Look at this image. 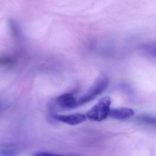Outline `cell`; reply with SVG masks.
<instances>
[{
    "label": "cell",
    "mask_w": 156,
    "mask_h": 156,
    "mask_svg": "<svg viewBox=\"0 0 156 156\" xmlns=\"http://www.w3.org/2000/svg\"><path fill=\"white\" fill-rule=\"evenodd\" d=\"M109 80L105 76L98 78L88 90L79 99H77L78 106L87 103L95 99L97 96L103 92L108 87Z\"/></svg>",
    "instance_id": "cell-1"
},
{
    "label": "cell",
    "mask_w": 156,
    "mask_h": 156,
    "mask_svg": "<svg viewBox=\"0 0 156 156\" xmlns=\"http://www.w3.org/2000/svg\"><path fill=\"white\" fill-rule=\"evenodd\" d=\"M111 103L112 101L110 97L102 98L87 112L86 117L89 120L95 122H100L105 120L109 116Z\"/></svg>",
    "instance_id": "cell-2"
},
{
    "label": "cell",
    "mask_w": 156,
    "mask_h": 156,
    "mask_svg": "<svg viewBox=\"0 0 156 156\" xmlns=\"http://www.w3.org/2000/svg\"><path fill=\"white\" fill-rule=\"evenodd\" d=\"M55 118L59 122L70 125H76L82 123L86 121V114H75L70 115H55Z\"/></svg>",
    "instance_id": "cell-3"
},
{
    "label": "cell",
    "mask_w": 156,
    "mask_h": 156,
    "mask_svg": "<svg viewBox=\"0 0 156 156\" xmlns=\"http://www.w3.org/2000/svg\"><path fill=\"white\" fill-rule=\"evenodd\" d=\"M57 102L64 109H74L77 107V99L71 93L62 94L57 98Z\"/></svg>",
    "instance_id": "cell-4"
},
{
    "label": "cell",
    "mask_w": 156,
    "mask_h": 156,
    "mask_svg": "<svg viewBox=\"0 0 156 156\" xmlns=\"http://www.w3.org/2000/svg\"><path fill=\"white\" fill-rule=\"evenodd\" d=\"M134 114V111L132 109L122 108L110 110L109 116L115 120H123L129 119Z\"/></svg>",
    "instance_id": "cell-5"
},
{
    "label": "cell",
    "mask_w": 156,
    "mask_h": 156,
    "mask_svg": "<svg viewBox=\"0 0 156 156\" xmlns=\"http://www.w3.org/2000/svg\"><path fill=\"white\" fill-rule=\"evenodd\" d=\"M18 152V147L12 144L0 145V156H15Z\"/></svg>",
    "instance_id": "cell-6"
},
{
    "label": "cell",
    "mask_w": 156,
    "mask_h": 156,
    "mask_svg": "<svg viewBox=\"0 0 156 156\" xmlns=\"http://www.w3.org/2000/svg\"><path fill=\"white\" fill-rule=\"evenodd\" d=\"M137 119L141 122L150 125L156 128V119L153 116L148 115H140L137 117Z\"/></svg>",
    "instance_id": "cell-7"
},
{
    "label": "cell",
    "mask_w": 156,
    "mask_h": 156,
    "mask_svg": "<svg viewBox=\"0 0 156 156\" xmlns=\"http://www.w3.org/2000/svg\"><path fill=\"white\" fill-rule=\"evenodd\" d=\"M14 61L10 58H0V65L4 66H12Z\"/></svg>",
    "instance_id": "cell-8"
},
{
    "label": "cell",
    "mask_w": 156,
    "mask_h": 156,
    "mask_svg": "<svg viewBox=\"0 0 156 156\" xmlns=\"http://www.w3.org/2000/svg\"><path fill=\"white\" fill-rule=\"evenodd\" d=\"M35 155V156H65L58 155L55 154H51V153L44 152H37V153H36Z\"/></svg>",
    "instance_id": "cell-9"
},
{
    "label": "cell",
    "mask_w": 156,
    "mask_h": 156,
    "mask_svg": "<svg viewBox=\"0 0 156 156\" xmlns=\"http://www.w3.org/2000/svg\"><path fill=\"white\" fill-rule=\"evenodd\" d=\"M5 108V104L2 102L0 101V114L2 112Z\"/></svg>",
    "instance_id": "cell-10"
},
{
    "label": "cell",
    "mask_w": 156,
    "mask_h": 156,
    "mask_svg": "<svg viewBox=\"0 0 156 156\" xmlns=\"http://www.w3.org/2000/svg\"><path fill=\"white\" fill-rule=\"evenodd\" d=\"M149 52L153 56L156 57V48H152L150 49Z\"/></svg>",
    "instance_id": "cell-11"
}]
</instances>
